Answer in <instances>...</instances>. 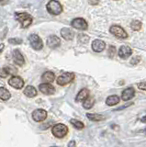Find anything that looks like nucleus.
I'll return each mask as SVG.
<instances>
[{"label":"nucleus","instance_id":"f03ea898","mask_svg":"<svg viewBox=\"0 0 146 147\" xmlns=\"http://www.w3.org/2000/svg\"><path fill=\"white\" fill-rule=\"evenodd\" d=\"M47 10L50 14L54 16L60 15L63 11V7L60 2L55 1V0H52V1H49L47 4Z\"/></svg>","mask_w":146,"mask_h":147},{"label":"nucleus","instance_id":"f8f14e48","mask_svg":"<svg viewBox=\"0 0 146 147\" xmlns=\"http://www.w3.org/2000/svg\"><path fill=\"white\" fill-rule=\"evenodd\" d=\"M12 55H13V61H14V63L16 64H17V65L21 66L25 63V59L19 50H14Z\"/></svg>","mask_w":146,"mask_h":147},{"label":"nucleus","instance_id":"39448f33","mask_svg":"<svg viewBox=\"0 0 146 147\" xmlns=\"http://www.w3.org/2000/svg\"><path fill=\"white\" fill-rule=\"evenodd\" d=\"M75 79L74 73H63L57 78V84L59 86H65L70 84V83Z\"/></svg>","mask_w":146,"mask_h":147},{"label":"nucleus","instance_id":"6ab92c4d","mask_svg":"<svg viewBox=\"0 0 146 147\" xmlns=\"http://www.w3.org/2000/svg\"><path fill=\"white\" fill-rule=\"evenodd\" d=\"M24 95H26L29 98H34V96H37V90L34 86H28L24 89Z\"/></svg>","mask_w":146,"mask_h":147},{"label":"nucleus","instance_id":"20e7f679","mask_svg":"<svg viewBox=\"0 0 146 147\" xmlns=\"http://www.w3.org/2000/svg\"><path fill=\"white\" fill-rule=\"evenodd\" d=\"M29 41L30 46L36 51H40L43 48V42L42 39L37 34H31L29 37Z\"/></svg>","mask_w":146,"mask_h":147},{"label":"nucleus","instance_id":"393cba45","mask_svg":"<svg viewBox=\"0 0 146 147\" xmlns=\"http://www.w3.org/2000/svg\"><path fill=\"white\" fill-rule=\"evenodd\" d=\"M131 28L135 31H138L141 28V22L139 20H133L131 23Z\"/></svg>","mask_w":146,"mask_h":147},{"label":"nucleus","instance_id":"7c9ffc66","mask_svg":"<svg viewBox=\"0 0 146 147\" xmlns=\"http://www.w3.org/2000/svg\"><path fill=\"white\" fill-rule=\"evenodd\" d=\"M138 87L141 90H145L146 91V81L141 82V83H140V84H138Z\"/></svg>","mask_w":146,"mask_h":147},{"label":"nucleus","instance_id":"5701e85b","mask_svg":"<svg viewBox=\"0 0 146 147\" xmlns=\"http://www.w3.org/2000/svg\"><path fill=\"white\" fill-rule=\"evenodd\" d=\"M94 104H95V99L93 98H91V96H89V98H87L83 102V107L85 109H90L94 106Z\"/></svg>","mask_w":146,"mask_h":147},{"label":"nucleus","instance_id":"423d86ee","mask_svg":"<svg viewBox=\"0 0 146 147\" xmlns=\"http://www.w3.org/2000/svg\"><path fill=\"white\" fill-rule=\"evenodd\" d=\"M109 31H110L111 34H113L114 36L117 37V38H118V39H126L128 37V34H127V32L125 31V30L123 29L122 27L118 26V25L111 26Z\"/></svg>","mask_w":146,"mask_h":147},{"label":"nucleus","instance_id":"e433bc0d","mask_svg":"<svg viewBox=\"0 0 146 147\" xmlns=\"http://www.w3.org/2000/svg\"><path fill=\"white\" fill-rule=\"evenodd\" d=\"M144 131H145V133H146V128H145V130H144Z\"/></svg>","mask_w":146,"mask_h":147},{"label":"nucleus","instance_id":"c9c22d12","mask_svg":"<svg viewBox=\"0 0 146 147\" xmlns=\"http://www.w3.org/2000/svg\"><path fill=\"white\" fill-rule=\"evenodd\" d=\"M7 3H8L7 1H5V2H1V1H0V4H7Z\"/></svg>","mask_w":146,"mask_h":147},{"label":"nucleus","instance_id":"c756f323","mask_svg":"<svg viewBox=\"0 0 146 147\" xmlns=\"http://www.w3.org/2000/svg\"><path fill=\"white\" fill-rule=\"evenodd\" d=\"M140 61H141V58H140L139 56H137V57H134V58H132V59H131V64H133V65H135V64L139 63Z\"/></svg>","mask_w":146,"mask_h":147},{"label":"nucleus","instance_id":"c85d7f7f","mask_svg":"<svg viewBox=\"0 0 146 147\" xmlns=\"http://www.w3.org/2000/svg\"><path fill=\"white\" fill-rule=\"evenodd\" d=\"M8 42H9L10 44H20L22 42V40L20 39V38H12V39H9L8 40Z\"/></svg>","mask_w":146,"mask_h":147},{"label":"nucleus","instance_id":"2f4dec72","mask_svg":"<svg viewBox=\"0 0 146 147\" xmlns=\"http://www.w3.org/2000/svg\"><path fill=\"white\" fill-rule=\"evenodd\" d=\"M68 147H75V141H71L68 144Z\"/></svg>","mask_w":146,"mask_h":147},{"label":"nucleus","instance_id":"473e14b6","mask_svg":"<svg viewBox=\"0 0 146 147\" xmlns=\"http://www.w3.org/2000/svg\"><path fill=\"white\" fill-rule=\"evenodd\" d=\"M4 47H5V45H4V43H0V53H1L2 51H3Z\"/></svg>","mask_w":146,"mask_h":147},{"label":"nucleus","instance_id":"7ed1b4c3","mask_svg":"<svg viewBox=\"0 0 146 147\" xmlns=\"http://www.w3.org/2000/svg\"><path fill=\"white\" fill-rule=\"evenodd\" d=\"M52 132L56 138H60L61 139V138H63L68 133V128H67V126L65 125V124L58 123L52 127Z\"/></svg>","mask_w":146,"mask_h":147},{"label":"nucleus","instance_id":"a211bd4d","mask_svg":"<svg viewBox=\"0 0 146 147\" xmlns=\"http://www.w3.org/2000/svg\"><path fill=\"white\" fill-rule=\"evenodd\" d=\"M42 79L44 83H46V84H50V83H52L54 81L55 79V76H54V74L52 72H45L43 75L42 76Z\"/></svg>","mask_w":146,"mask_h":147},{"label":"nucleus","instance_id":"b1692460","mask_svg":"<svg viewBox=\"0 0 146 147\" xmlns=\"http://www.w3.org/2000/svg\"><path fill=\"white\" fill-rule=\"evenodd\" d=\"M70 122H71V124L73 126H74L75 128H76V129H78V130H82V129L85 127L83 122L80 121H77V119H71Z\"/></svg>","mask_w":146,"mask_h":147},{"label":"nucleus","instance_id":"72a5a7b5","mask_svg":"<svg viewBox=\"0 0 146 147\" xmlns=\"http://www.w3.org/2000/svg\"><path fill=\"white\" fill-rule=\"evenodd\" d=\"M141 121H143V122H146V115H145L144 117H143V118H141Z\"/></svg>","mask_w":146,"mask_h":147},{"label":"nucleus","instance_id":"f257e3e1","mask_svg":"<svg viewBox=\"0 0 146 147\" xmlns=\"http://www.w3.org/2000/svg\"><path fill=\"white\" fill-rule=\"evenodd\" d=\"M15 18H16V20L20 23V25L23 29H27V28L30 26L31 23H32V17L26 12L16 13Z\"/></svg>","mask_w":146,"mask_h":147},{"label":"nucleus","instance_id":"1a4fd4ad","mask_svg":"<svg viewBox=\"0 0 146 147\" xmlns=\"http://www.w3.org/2000/svg\"><path fill=\"white\" fill-rule=\"evenodd\" d=\"M8 84L16 89H21L24 86V80L20 76H13L8 80Z\"/></svg>","mask_w":146,"mask_h":147},{"label":"nucleus","instance_id":"4be33fe9","mask_svg":"<svg viewBox=\"0 0 146 147\" xmlns=\"http://www.w3.org/2000/svg\"><path fill=\"white\" fill-rule=\"evenodd\" d=\"M11 94L5 87H0V99L2 100H8L10 98Z\"/></svg>","mask_w":146,"mask_h":147},{"label":"nucleus","instance_id":"a878e982","mask_svg":"<svg viewBox=\"0 0 146 147\" xmlns=\"http://www.w3.org/2000/svg\"><path fill=\"white\" fill-rule=\"evenodd\" d=\"M9 74H11L9 68H7V67H1V68H0V77L6 78L7 76H8Z\"/></svg>","mask_w":146,"mask_h":147},{"label":"nucleus","instance_id":"cd10ccee","mask_svg":"<svg viewBox=\"0 0 146 147\" xmlns=\"http://www.w3.org/2000/svg\"><path fill=\"white\" fill-rule=\"evenodd\" d=\"M116 53V48L114 47V46H109V48H108V57H110L112 58L114 55H115Z\"/></svg>","mask_w":146,"mask_h":147},{"label":"nucleus","instance_id":"9d476101","mask_svg":"<svg viewBox=\"0 0 146 147\" xmlns=\"http://www.w3.org/2000/svg\"><path fill=\"white\" fill-rule=\"evenodd\" d=\"M39 89L42 94L45 95H52L55 93V88L51 84H46V83H42L39 86Z\"/></svg>","mask_w":146,"mask_h":147},{"label":"nucleus","instance_id":"9b49d317","mask_svg":"<svg viewBox=\"0 0 146 147\" xmlns=\"http://www.w3.org/2000/svg\"><path fill=\"white\" fill-rule=\"evenodd\" d=\"M61 44V40L59 37L55 35H52L49 36L47 39V45L49 46L51 49H56L58 48Z\"/></svg>","mask_w":146,"mask_h":147},{"label":"nucleus","instance_id":"aec40b11","mask_svg":"<svg viewBox=\"0 0 146 147\" xmlns=\"http://www.w3.org/2000/svg\"><path fill=\"white\" fill-rule=\"evenodd\" d=\"M120 102V98L117 95H112L109 96L106 99V104L108 106H115Z\"/></svg>","mask_w":146,"mask_h":147},{"label":"nucleus","instance_id":"0eeeda50","mask_svg":"<svg viewBox=\"0 0 146 147\" xmlns=\"http://www.w3.org/2000/svg\"><path fill=\"white\" fill-rule=\"evenodd\" d=\"M71 25H72L73 28H75V29L79 30H85L86 29H87V27H88L87 22H86L84 18H75V20L72 21Z\"/></svg>","mask_w":146,"mask_h":147},{"label":"nucleus","instance_id":"ddd939ff","mask_svg":"<svg viewBox=\"0 0 146 147\" xmlns=\"http://www.w3.org/2000/svg\"><path fill=\"white\" fill-rule=\"evenodd\" d=\"M131 54H132V50L129 46L123 45L118 50V56L122 59H126L128 57H130Z\"/></svg>","mask_w":146,"mask_h":147},{"label":"nucleus","instance_id":"f704fd0d","mask_svg":"<svg viewBox=\"0 0 146 147\" xmlns=\"http://www.w3.org/2000/svg\"><path fill=\"white\" fill-rule=\"evenodd\" d=\"M90 4H93V5H97V4H98V2L97 1V2H89Z\"/></svg>","mask_w":146,"mask_h":147},{"label":"nucleus","instance_id":"bb28decb","mask_svg":"<svg viewBox=\"0 0 146 147\" xmlns=\"http://www.w3.org/2000/svg\"><path fill=\"white\" fill-rule=\"evenodd\" d=\"M78 41L80 43H87L89 41V37L85 34H79L78 35Z\"/></svg>","mask_w":146,"mask_h":147},{"label":"nucleus","instance_id":"4c0bfd02","mask_svg":"<svg viewBox=\"0 0 146 147\" xmlns=\"http://www.w3.org/2000/svg\"><path fill=\"white\" fill-rule=\"evenodd\" d=\"M52 147H55V146H52Z\"/></svg>","mask_w":146,"mask_h":147},{"label":"nucleus","instance_id":"dca6fc26","mask_svg":"<svg viewBox=\"0 0 146 147\" xmlns=\"http://www.w3.org/2000/svg\"><path fill=\"white\" fill-rule=\"evenodd\" d=\"M61 35L65 40H71L74 39L75 33L71 29H68V28H63L61 30Z\"/></svg>","mask_w":146,"mask_h":147},{"label":"nucleus","instance_id":"2eb2a0df","mask_svg":"<svg viewBox=\"0 0 146 147\" xmlns=\"http://www.w3.org/2000/svg\"><path fill=\"white\" fill-rule=\"evenodd\" d=\"M134 94H135V90H134L133 87H128V88H126L122 91L121 98L124 101H128V100H130L133 98Z\"/></svg>","mask_w":146,"mask_h":147},{"label":"nucleus","instance_id":"6e6552de","mask_svg":"<svg viewBox=\"0 0 146 147\" xmlns=\"http://www.w3.org/2000/svg\"><path fill=\"white\" fill-rule=\"evenodd\" d=\"M46 118H47V111L42 109H35L32 112V119L37 122L43 121Z\"/></svg>","mask_w":146,"mask_h":147},{"label":"nucleus","instance_id":"f3484780","mask_svg":"<svg viewBox=\"0 0 146 147\" xmlns=\"http://www.w3.org/2000/svg\"><path fill=\"white\" fill-rule=\"evenodd\" d=\"M87 98H89V90L87 88H84L79 91V93L77 94L75 101L76 102H81V101H85Z\"/></svg>","mask_w":146,"mask_h":147},{"label":"nucleus","instance_id":"412c9836","mask_svg":"<svg viewBox=\"0 0 146 147\" xmlns=\"http://www.w3.org/2000/svg\"><path fill=\"white\" fill-rule=\"evenodd\" d=\"M86 117L88 118V119L92 121H101L105 119V117L101 114H95V113H87Z\"/></svg>","mask_w":146,"mask_h":147},{"label":"nucleus","instance_id":"4468645a","mask_svg":"<svg viewBox=\"0 0 146 147\" xmlns=\"http://www.w3.org/2000/svg\"><path fill=\"white\" fill-rule=\"evenodd\" d=\"M106 48V43L101 40H95L92 43V49L96 53H101Z\"/></svg>","mask_w":146,"mask_h":147}]
</instances>
